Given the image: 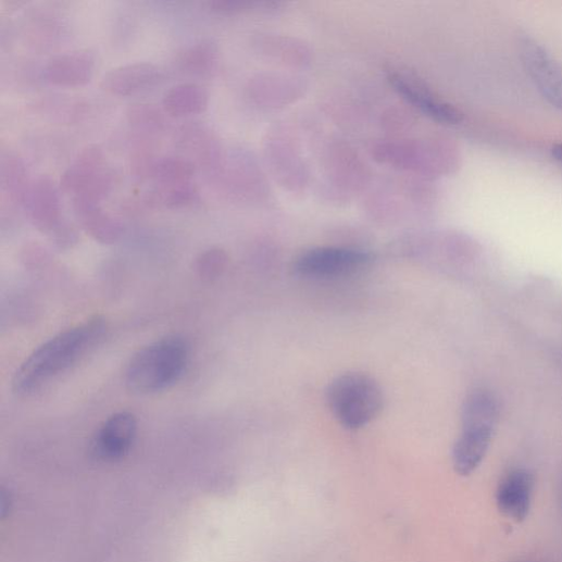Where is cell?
Listing matches in <instances>:
<instances>
[{
	"label": "cell",
	"instance_id": "6da1fadb",
	"mask_svg": "<svg viewBox=\"0 0 562 562\" xmlns=\"http://www.w3.org/2000/svg\"><path fill=\"white\" fill-rule=\"evenodd\" d=\"M105 330L104 320L95 316L55 335L21 365L13 380L14 391L28 397L42 390L91 352Z\"/></svg>",
	"mask_w": 562,
	"mask_h": 562
},
{
	"label": "cell",
	"instance_id": "7a4b0ae2",
	"mask_svg": "<svg viewBox=\"0 0 562 562\" xmlns=\"http://www.w3.org/2000/svg\"><path fill=\"white\" fill-rule=\"evenodd\" d=\"M189 361V347L179 335L163 337L140 350L126 371L128 388L138 395H153L174 386Z\"/></svg>",
	"mask_w": 562,
	"mask_h": 562
},
{
	"label": "cell",
	"instance_id": "3957f363",
	"mask_svg": "<svg viewBox=\"0 0 562 562\" xmlns=\"http://www.w3.org/2000/svg\"><path fill=\"white\" fill-rule=\"evenodd\" d=\"M326 401L337 422L348 429H359L380 414L384 394L371 376L348 373L336 377L328 385Z\"/></svg>",
	"mask_w": 562,
	"mask_h": 562
},
{
	"label": "cell",
	"instance_id": "277c9868",
	"mask_svg": "<svg viewBox=\"0 0 562 562\" xmlns=\"http://www.w3.org/2000/svg\"><path fill=\"white\" fill-rule=\"evenodd\" d=\"M500 412L486 402L462 409V433L453 447V466L464 477L472 475L484 462L495 435Z\"/></svg>",
	"mask_w": 562,
	"mask_h": 562
},
{
	"label": "cell",
	"instance_id": "5b68a950",
	"mask_svg": "<svg viewBox=\"0 0 562 562\" xmlns=\"http://www.w3.org/2000/svg\"><path fill=\"white\" fill-rule=\"evenodd\" d=\"M372 261L367 252L349 248L324 247L300 254L294 264L297 275L311 279L348 277L366 268Z\"/></svg>",
	"mask_w": 562,
	"mask_h": 562
},
{
	"label": "cell",
	"instance_id": "8992f818",
	"mask_svg": "<svg viewBox=\"0 0 562 562\" xmlns=\"http://www.w3.org/2000/svg\"><path fill=\"white\" fill-rule=\"evenodd\" d=\"M523 64L540 95L562 112V65L536 41L522 42Z\"/></svg>",
	"mask_w": 562,
	"mask_h": 562
},
{
	"label": "cell",
	"instance_id": "52a82bcc",
	"mask_svg": "<svg viewBox=\"0 0 562 562\" xmlns=\"http://www.w3.org/2000/svg\"><path fill=\"white\" fill-rule=\"evenodd\" d=\"M137 420L129 412L109 416L97 430L91 444L92 454L102 461L114 462L125 458L137 436Z\"/></svg>",
	"mask_w": 562,
	"mask_h": 562
},
{
	"label": "cell",
	"instance_id": "ba28073f",
	"mask_svg": "<svg viewBox=\"0 0 562 562\" xmlns=\"http://www.w3.org/2000/svg\"><path fill=\"white\" fill-rule=\"evenodd\" d=\"M65 18L50 7H35L24 14L20 32L30 49L49 51L58 47L66 36Z\"/></svg>",
	"mask_w": 562,
	"mask_h": 562
},
{
	"label": "cell",
	"instance_id": "9c48e42d",
	"mask_svg": "<svg viewBox=\"0 0 562 562\" xmlns=\"http://www.w3.org/2000/svg\"><path fill=\"white\" fill-rule=\"evenodd\" d=\"M164 77L158 65L138 62L110 70L102 76L100 87L110 95L133 97L154 89Z\"/></svg>",
	"mask_w": 562,
	"mask_h": 562
},
{
	"label": "cell",
	"instance_id": "30bf717a",
	"mask_svg": "<svg viewBox=\"0 0 562 562\" xmlns=\"http://www.w3.org/2000/svg\"><path fill=\"white\" fill-rule=\"evenodd\" d=\"M535 489L534 475L523 469L508 472L500 480L496 503L500 513L521 523L528 516Z\"/></svg>",
	"mask_w": 562,
	"mask_h": 562
},
{
	"label": "cell",
	"instance_id": "8fae6325",
	"mask_svg": "<svg viewBox=\"0 0 562 562\" xmlns=\"http://www.w3.org/2000/svg\"><path fill=\"white\" fill-rule=\"evenodd\" d=\"M25 209L37 229L52 234L60 226L63 222L60 191L51 177L43 175L33 182Z\"/></svg>",
	"mask_w": 562,
	"mask_h": 562
},
{
	"label": "cell",
	"instance_id": "7c38bea8",
	"mask_svg": "<svg viewBox=\"0 0 562 562\" xmlns=\"http://www.w3.org/2000/svg\"><path fill=\"white\" fill-rule=\"evenodd\" d=\"M95 70V54L90 50H75L52 58L42 75L53 86L75 88L89 84Z\"/></svg>",
	"mask_w": 562,
	"mask_h": 562
},
{
	"label": "cell",
	"instance_id": "4fadbf2b",
	"mask_svg": "<svg viewBox=\"0 0 562 562\" xmlns=\"http://www.w3.org/2000/svg\"><path fill=\"white\" fill-rule=\"evenodd\" d=\"M389 80L403 98L434 121L446 125H458L464 121V114L459 108L435 98L426 88L405 76L391 74Z\"/></svg>",
	"mask_w": 562,
	"mask_h": 562
},
{
	"label": "cell",
	"instance_id": "5bb4252c",
	"mask_svg": "<svg viewBox=\"0 0 562 562\" xmlns=\"http://www.w3.org/2000/svg\"><path fill=\"white\" fill-rule=\"evenodd\" d=\"M177 145L189 159L205 170L216 172L224 157L216 136L204 125L193 123L184 126L177 136Z\"/></svg>",
	"mask_w": 562,
	"mask_h": 562
},
{
	"label": "cell",
	"instance_id": "9a60e30c",
	"mask_svg": "<svg viewBox=\"0 0 562 562\" xmlns=\"http://www.w3.org/2000/svg\"><path fill=\"white\" fill-rule=\"evenodd\" d=\"M33 182L24 159L14 150L3 148L0 152V191L4 205H26Z\"/></svg>",
	"mask_w": 562,
	"mask_h": 562
},
{
	"label": "cell",
	"instance_id": "2e32d148",
	"mask_svg": "<svg viewBox=\"0 0 562 562\" xmlns=\"http://www.w3.org/2000/svg\"><path fill=\"white\" fill-rule=\"evenodd\" d=\"M109 166L98 146L85 147L61 176V189L73 197L89 186Z\"/></svg>",
	"mask_w": 562,
	"mask_h": 562
},
{
	"label": "cell",
	"instance_id": "e0dca14e",
	"mask_svg": "<svg viewBox=\"0 0 562 562\" xmlns=\"http://www.w3.org/2000/svg\"><path fill=\"white\" fill-rule=\"evenodd\" d=\"M162 105L165 114L174 118L200 115L209 105V93L198 84H178L165 92Z\"/></svg>",
	"mask_w": 562,
	"mask_h": 562
},
{
	"label": "cell",
	"instance_id": "ac0fdd59",
	"mask_svg": "<svg viewBox=\"0 0 562 562\" xmlns=\"http://www.w3.org/2000/svg\"><path fill=\"white\" fill-rule=\"evenodd\" d=\"M200 201V192L192 182L157 185L134 202V207L177 210Z\"/></svg>",
	"mask_w": 562,
	"mask_h": 562
},
{
	"label": "cell",
	"instance_id": "d6986e66",
	"mask_svg": "<svg viewBox=\"0 0 562 562\" xmlns=\"http://www.w3.org/2000/svg\"><path fill=\"white\" fill-rule=\"evenodd\" d=\"M75 214L83 229L95 240L101 243L117 241L123 234V224L105 212L101 205H73Z\"/></svg>",
	"mask_w": 562,
	"mask_h": 562
},
{
	"label": "cell",
	"instance_id": "ffe728a7",
	"mask_svg": "<svg viewBox=\"0 0 562 562\" xmlns=\"http://www.w3.org/2000/svg\"><path fill=\"white\" fill-rule=\"evenodd\" d=\"M165 111L157 104L138 102L127 110V121L138 141L153 142L167 128Z\"/></svg>",
	"mask_w": 562,
	"mask_h": 562
},
{
	"label": "cell",
	"instance_id": "44dd1931",
	"mask_svg": "<svg viewBox=\"0 0 562 562\" xmlns=\"http://www.w3.org/2000/svg\"><path fill=\"white\" fill-rule=\"evenodd\" d=\"M218 62V48L212 40H200L184 48L176 57V66L185 74L204 76Z\"/></svg>",
	"mask_w": 562,
	"mask_h": 562
},
{
	"label": "cell",
	"instance_id": "7402d4cb",
	"mask_svg": "<svg viewBox=\"0 0 562 562\" xmlns=\"http://www.w3.org/2000/svg\"><path fill=\"white\" fill-rule=\"evenodd\" d=\"M196 173V165L184 155L158 157L151 179L157 185H170L191 182Z\"/></svg>",
	"mask_w": 562,
	"mask_h": 562
},
{
	"label": "cell",
	"instance_id": "603a6c76",
	"mask_svg": "<svg viewBox=\"0 0 562 562\" xmlns=\"http://www.w3.org/2000/svg\"><path fill=\"white\" fill-rule=\"evenodd\" d=\"M279 5V3L243 2V0H214L207 3L211 12L222 16L243 15L257 11L275 12Z\"/></svg>",
	"mask_w": 562,
	"mask_h": 562
},
{
	"label": "cell",
	"instance_id": "cb8c5ba5",
	"mask_svg": "<svg viewBox=\"0 0 562 562\" xmlns=\"http://www.w3.org/2000/svg\"><path fill=\"white\" fill-rule=\"evenodd\" d=\"M227 261L226 252L218 248H211L199 255L196 267L201 277L211 279L226 267Z\"/></svg>",
	"mask_w": 562,
	"mask_h": 562
},
{
	"label": "cell",
	"instance_id": "d4e9b609",
	"mask_svg": "<svg viewBox=\"0 0 562 562\" xmlns=\"http://www.w3.org/2000/svg\"><path fill=\"white\" fill-rule=\"evenodd\" d=\"M552 158L562 165V143L554 145L551 148Z\"/></svg>",
	"mask_w": 562,
	"mask_h": 562
},
{
	"label": "cell",
	"instance_id": "484cf974",
	"mask_svg": "<svg viewBox=\"0 0 562 562\" xmlns=\"http://www.w3.org/2000/svg\"><path fill=\"white\" fill-rule=\"evenodd\" d=\"M558 492H559V501L562 510V466L559 473V482H558Z\"/></svg>",
	"mask_w": 562,
	"mask_h": 562
}]
</instances>
